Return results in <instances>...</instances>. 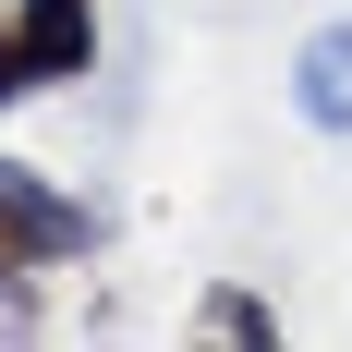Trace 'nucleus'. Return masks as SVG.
Returning <instances> with one entry per match:
<instances>
[{
    "label": "nucleus",
    "mask_w": 352,
    "mask_h": 352,
    "mask_svg": "<svg viewBox=\"0 0 352 352\" xmlns=\"http://www.w3.org/2000/svg\"><path fill=\"white\" fill-rule=\"evenodd\" d=\"M292 109H304L316 134H352V12L292 49Z\"/></svg>",
    "instance_id": "obj_3"
},
{
    "label": "nucleus",
    "mask_w": 352,
    "mask_h": 352,
    "mask_svg": "<svg viewBox=\"0 0 352 352\" xmlns=\"http://www.w3.org/2000/svg\"><path fill=\"white\" fill-rule=\"evenodd\" d=\"M195 328H207V340H231V352H280V316H267L243 280H219L207 304H195Z\"/></svg>",
    "instance_id": "obj_4"
},
{
    "label": "nucleus",
    "mask_w": 352,
    "mask_h": 352,
    "mask_svg": "<svg viewBox=\"0 0 352 352\" xmlns=\"http://www.w3.org/2000/svg\"><path fill=\"white\" fill-rule=\"evenodd\" d=\"M73 73H98V0H12L0 12V109L49 98Z\"/></svg>",
    "instance_id": "obj_2"
},
{
    "label": "nucleus",
    "mask_w": 352,
    "mask_h": 352,
    "mask_svg": "<svg viewBox=\"0 0 352 352\" xmlns=\"http://www.w3.org/2000/svg\"><path fill=\"white\" fill-rule=\"evenodd\" d=\"M98 243V219L73 207L49 170H25V158H0V304H25L49 267H73V255Z\"/></svg>",
    "instance_id": "obj_1"
}]
</instances>
